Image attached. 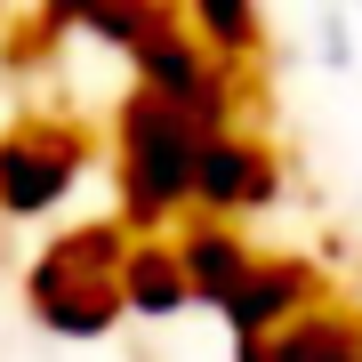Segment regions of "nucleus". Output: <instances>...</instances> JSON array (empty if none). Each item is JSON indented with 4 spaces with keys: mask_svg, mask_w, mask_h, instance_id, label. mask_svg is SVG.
Instances as JSON below:
<instances>
[{
    "mask_svg": "<svg viewBox=\"0 0 362 362\" xmlns=\"http://www.w3.org/2000/svg\"><path fill=\"white\" fill-rule=\"evenodd\" d=\"M250 362H362V338L346 322H322V314H306V322H290L282 338H266Z\"/></svg>",
    "mask_w": 362,
    "mask_h": 362,
    "instance_id": "20e7f679",
    "label": "nucleus"
},
{
    "mask_svg": "<svg viewBox=\"0 0 362 362\" xmlns=\"http://www.w3.org/2000/svg\"><path fill=\"white\" fill-rule=\"evenodd\" d=\"M202 113L169 105L145 89L129 113V137H121V169H129V209L137 218H169L177 202H194V169H202Z\"/></svg>",
    "mask_w": 362,
    "mask_h": 362,
    "instance_id": "f257e3e1",
    "label": "nucleus"
},
{
    "mask_svg": "<svg viewBox=\"0 0 362 362\" xmlns=\"http://www.w3.org/2000/svg\"><path fill=\"white\" fill-rule=\"evenodd\" d=\"M65 185H73V145H40V137L0 145V202L8 209H49Z\"/></svg>",
    "mask_w": 362,
    "mask_h": 362,
    "instance_id": "7ed1b4c3",
    "label": "nucleus"
},
{
    "mask_svg": "<svg viewBox=\"0 0 362 362\" xmlns=\"http://www.w3.org/2000/svg\"><path fill=\"white\" fill-rule=\"evenodd\" d=\"M266 185H274V169L258 145H242V137H209L202 145V169H194V202L202 209H250V202H266Z\"/></svg>",
    "mask_w": 362,
    "mask_h": 362,
    "instance_id": "f03ea898",
    "label": "nucleus"
}]
</instances>
